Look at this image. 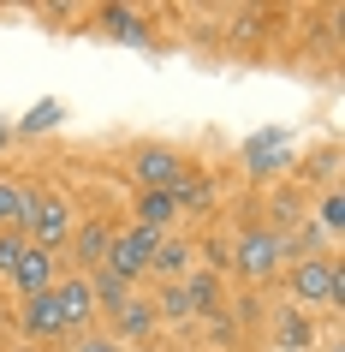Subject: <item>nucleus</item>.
Here are the masks:
<instances>
[{
	"instance_id": "nucleus-1",
	"label": "nucleus",
	"mask_w": 345,
	"mask_h": 352,
	"mask_svg": "<svg viewBox=\"0 0 345 352\" xmlns=\"http://www.w3.org/2000/svg\"><path fill=\"white\" fill-rule=\"evenodd\" d=\"M226 269H233L244 287H274V280L286 275V233H274V227H244L233 239V257H226Z\"/></svg>"
},
{
	"instance_id": "nucleus-2",
	"label": "nucleus",
	"mask_w": 345,
	"mask_h": 352,
	"mask_svg": "<svg viewBox=\"0 0 345 352\" xmlns=\"http://www.w3.org/2000/svg\"><path fill=\"white\" fill-rule=\"evenodd\" d=\"M185 149L161 144V138H143V144H131L126 149V173H131V186L137 191H173L185 179Z\"/></svg>"
},
{
	"instance_id": "nucleus-3",
	"label": "nucleus",
	"mask_w": 345,
	"mask_h": 352,
	"mask_svg": "<svg viewBox=\"0 0 345 352\" xmlns=\"http://www.w3.org/2000/svg\"><path fill=\"white\" fill-rule=\"evenodd\" d=\"M72 227H78V204H72V191L42 186V191H36V209H30V221H24V239L60 257V251H66V239H72Z\"/></svg>"
},
{
	"instance_id": "nucleus-4",
	"label": "nucleus",
	"mask_w": 345,
	"mask_h": 352,
	"mask_svg": "<svg viewBox=\"0 0 345 352\" xmlns=\"http://www.w3.org/2000/svg\"><path fill=\"white\" fill-rule=\"evenodd\" d=\"M113 215H78L72 239H66V251H60V269L72 263V275H95L102 263H108V245H113Z\"/></svg>"
},
{
	"instance_id": "nucleus-5",
	"label": "nucleus",
	"mask_w": 345,
	"mask_h": 352,
	"mask_svg": "<svg viewBox=\"0 0 345 352\" xmlns=\"http://www.w3.org/2000/svg\"><path fill=\"white\" fill-rule=\"evenodd\" d=\"M155 245H161V239H149L143 227L119 221V227H113V245H108V263H102V269H113L119 280H131V287H137V280H149V263H155Z\"/></svg>"
},
{
	"instance_id": "nucleus-6",
	"label": "nucleus",
	"mask_w": 345,
	"mask_h": 352,
	"mask_svg": "<svg viewBox=\"0 0 345 352\" xmlns=\"http://www.w3.org/2000/svg\"><path fill=\"white\" fill-rule=\"evenodd\" d=\"M333 263H340V257H292L286 263L280 287H286V298L298 305V311L327 305V293H333Z\"/></svg>"
},
{
	"instance_id": "nucleus-7",
	"label": "nucleus",
	"mask_w": 345,
	"mask_h": 352,
	"mask_svg": "<svg viewBox=\"0 0 345 352\" xmlns=\"http://www.w3.org/2000/svg\"><path fill=\"white\" fill-rule=\"evenodd\" d=\"M19 334H24V346L72 340L66 316H60V298H54V287H48V293H30V298H19Z\"/></svg>"
},
{
	"instance_id": "nucleus-8",
	"label": "nucleus",
	"mask_w": 345,
	"mask_h": 352,
	"mask_svg": "<svg viewBox=\"0 0 345 352\" xmlns=\"http://www.w3.org/2000/svg\"><path fill=\"white\" fill-rule=\"evenodd\" d=\"M54 280H60V257L42 251V245H24L19 263H12V275H6V287H12L19 298H30V293H48Z\"/></svg>"
},
{
	"instance_id": "nucleus-9",
	"label": "nucleus",
	"mask_w": 345,
	"mask_h": 352,
	"mask_svg": "<svg viewBox=\"0 0 345 352\" xmlns=\"http://www.w3.org/2000/svg\"><path fill=\"white\" fill-rule=\"evenodd\" d=\"M54 298H60V316H66V329H72V334L95 329V298H90V275H72V269H60V280H54Z\"/></svg>"
},
{
	"instance_id": "nucleus-10",
	"label": "nucleus",
	"mask_w": 345,
	"mask_h": 352,
	"mask_svg": "<svg viewBox=\"0 0 345 352\" xmlns=\"http://www.w3.org/2000/svg\"><path fill=\"white\" fill-rule=\"evenodd\" d=\"M131 227H143L149 239H167V233L179 227L173 191H137V197H131Z\"/></svg>"
},
{
	"instance_id": "nucleus-11",
	"label": "nucleus",
	"mask_w": 345,
	"mask_h": 352,
	"mask_svg": "<svg viewBox=\"0 0 345 352\" xmlns=\"http://www.w3.org/2000/svg\"><path fill=\"white\" fill-rule=\"evenodd\" d=\"M215 204H220L215 173H202V167H185V179L173 186V209H179V221H191V215H209Z\"/></svg>"
},
{
	"instance_id": "nucleus-12",
	"label": "nucleus",
	"mask_w": 345,
	"mask_h": 352,
	"mask_svg": "<svg viewBox=\"0 0 345 352\" xmlns=\"http://www.w3.org/2000/svg\"><path fill=\"white\" fill-rule=\"evenodd\" d=\"M185 298H191V316H226V275L197 263L185 275Z\"/></svg>"
},
{
	"instance_id": "nucleus-13",
	"label": "nucleus",
	"mask_w": 345,
	"mask_h": 352,
	"mask_svg": "<svg viewBox=\"0 0 345 352\" xmlns=\"http://www.w3.org/2000/svg\"><path fill=\"white\" fill-rule=\"evenodd\" d=\"M197 269V239H185V233H167L155 245V263H149V280H185Z\"/></svg>"
},
{
	"instance_id": "nucleus-14",
	"label": "nucleus",
	"mask_w": 345,
	"mask_h": 352,
	"mask_svg": "<svg viewBox=\"0 0 345 352\" xmlns=\"http://www.w3.org/2000/svg\"><path fill=\"white\" fill-rule=\"evenodd\" d=\"M36 179H0V233H12L19 227L24 233V221H30V209H36Z\"/></svg>"
},
{
	"instance_id": "nucleus-15",
	"label": "nucleus",
	"mask_w": 345,
	"mask_h": 352,
	"mask_svg": "<svg viewBox=\"0 0 345 352\" xmlns=\"http://www.w3.org/2000/svg\"><path fill=\"white\" fill-rule=\"evenodd\" d=\"M161 329V322H155V305H149L143 293L131 298V305H119V311H113V340H119V346H131V340H149V334Z\"/></svg>"
},
{
	"instance_id": "nucleus-16",
	"label": "nucleus",
	"mask_w": 345,
	"mask_h": 352,
	"mask_svg": "<svg viewBox=\"0 0 345 352\" xmlns=\"http://www.w3.org/2000/svg\"><path fill=\"white\" fill-rule=\"evenodd\" d=\"M309 346H316V316L286 305L274 316V352H309Z\"/></svg>"
},
{
	"instance_id": "nucleus-17",
	"label": "nucleus",
	"mask_w": 345,
	"mask_h": 352,
	"mask_svg": "<svg viewBox=\"0 0 345 352\" xmlns=\"http://www.w3.org/2000/svg\"><path fill=\"white\" fill-rule=\"evenodd\" d=\"M90 298H95V316H113L119 305H131V298H137V287H131V280H119L113 269H95V275H90Z\"/></svg>"
},
{
	"instance_id": "nucleus-18",
	"label": "nucleus",
	"mask_w": 345,
	"mask_h": 352,
	"mask_svg": "<svg viewBox=\"0 0 345 352\" xmlns=\"http://www.w3.org/2000/svg\"><path fill=\"white\" fill-rule=\"evenodd\" d=\"M60 120H66V102H60V96H42L36 108H30L19 126H12V138H42V131H54Z\"/></svg>"
},
{
	"instance_id": "nucleus-19",
	"label": "nucleus",
	"mask_w": 345,
	"mask_h": 352,
	"mask_svg": "<svg viewBox=\"0 0 345 352\" xmlns=\"http://www.w3.org/2000/svg\"><path fill=\"white\" fill-rule=\"evenodd\" d=\"M286 138H280V131H262V138H256L250 149H244V162H250V173H280V167H286Z\"/></svg>"
},
{
	"instance_id": "nucleus-20",
	"label": "nucleus",
	"mask_w": 345,
	"mask_h": 352,
	"mask_svg": "<svg viewBox=\"0 0 345 352\" xmlns=\"http://www.w3.org/2000/svg\"><path fill=\"white\" fill-rule=\"evenodd\" d=\"M155 305V322H191V298H185V280H161V293L149 298Z\"/></svg>"
},
{
	"instance_id": "nucleus-21",
	"label": "nucleus",
	"mask_w": 345,
	"mask_h": 352,
	"mask_svg": "<svg viewBox=\"0 0 345 352\" xmlns=\"http://www.w3.org/2000/svg\"><path fill=\"white\" fill-rule=\"evenodd\" d=\"M102 24H108L119 42H149V30H143V19L131 12V6H102Z\"/></svg>"
},
{
	"instance_id": "nucleus-22",
	"label": "nucleus",
	"mask_w": 345,
	"mask_h": 352,
	"mask_svg": "<svg viewBox=\"0 0 345 352\" xmlns=\"http://www.w3.org/2000/svg\"><path fill=\"white\" fill-rule=\"evenodd\" d=\"M60 352H126V346H119L108 329H84V334H72V340H60Z\"/></svg>"
},
{
	"instance_id": "nucleus-23",
	"label": "nucleus",
	"mask_w": 345,
	"mask_h": 352,
	"mask_svg": "<svg viewBox=\"0 0 345 352\" xmlns=\"http://www.w3.org/2000/svg\"><path fill=\"white\" fill-rule=\"evenodd\" d=\"M316 221H322V233H345V191H322V209H316Z\"/></svg>"
},
{
	"instance_id": "nucleus-24",
	"label": "nucleus",
	"mask_w": 345,
	"mask_h": 352,
	"mask_svg": "<svg viewBox=\"0 0 345 352\" xmlns=\"http://www.w3.org/2000/svg\"><path fill=\"white\" fill-rule=\"evenodd\" d=\"M304 173H316V179H322V186L333 191V186H340V149H333V144H327V149H316V162H309Z\"/></svg>"
},
{
	"instance_id": "nucleus-25",
	"label": "nucleus",
	"mask_w": 345,
	"mask_h": 352,
	"mask_svg": "<svg viewBox=\"0 0 345 352\" xmlns=\"http://www.w3.org/2000/svg\"><path fill=\"white\" fill-rule=\"evenodd\" d=\"M6 149H12V126H6V120H0V155H6Z\"/></svg>"
},
{
	"instance_id": "nucleus-26",
	"label": "nucleus",
	"mask_w": 345,
	"mask_h": 352,
	"mask_svg": "<svg viewBox=\"0 0 345 352\" xmlns=\"http://www.w3.org/2000/svg\"><path fill=\"white\" fill-rule=\"evenodd\" d=\"M12 352H42V346H12Z\"/></svg>"
},
{
	"instance_id": "nucleus-27",
	"label": "nucleus",
	"mask_w": 345,
	"mask_h": 352,
	"mask_svg": "<svg viewBox=\"0 0 345 352\" xmlns=\"http://www.w3.org/2000/svg\"><path fill=\"white\" fill-rule=\"evenodd\" d=\"M197 352H226V346H197Z\"/></svg>"
},
{
	"instance_id": "nucleus-28",
	"label": "nucleus",
	"mask_w": 345,
	"mask_h": 352,
	"mask_svg": "<svg viewBox=\"0 0 345 352\" xmlns=\"http://www.w3.org/2000/svg\"><path fill=\"white\" fill-rule=\"evenodd\" d=\"M327 352H340V346H327Z\"/></svg>"
}]
</instances>
